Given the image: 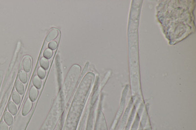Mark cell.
<instances>
[{"label": "cell", "mask_w": 196, "mask_h": 130, "mask_svg": "<svg viewBox=\"0 0 196 130\" xmlns=\"http://www.w3.org/2000/svg\"><path fill=\"white\" fill-rule=\"evenodd\" d=\"M80 67L77 64L72 66L69 70L63 86V93L65 100H68L69 97L72 94L80 76Z\"/></svg>", "instance_id": "obj_1"}, {"label": "cell", "mask_w": 196, "mask_h": 130, "mask_svg": "<svg viewBox=\"0 0 196 130\" xmlns=\"http://www.w3.org/2000/svg\"><path fill=\"white\" fill-rule=\"evenodd\" d=\"M23 68L26 73H29L32 68V59L30 55L24 56L22 61Z\"/></svg>", "instance_id": "obj_2"}, {"label": "cell", "mask_w": 196, "mask_h": 130, "mask_svg": "<svg viewBox=\"0 0 196 130\" xmlns=\"http://www.w3.org/2000/svg\"><path fill=\"white\" fill-rule=\"evenodd\" d=\"M59 30L56 28H52L50 30L46 38L47 42H51L56 39L59 35Z\"/></svg>", "instance_id": "obj_3"}, {"label": "cell", "mask_w": 196, "mask_h": 130, "mask_svg": "<svg viewBox=\"0 0 196 130\" xmlns=\"http://www.w3.org/2000/svg\"><path fill=\"white\" fill-rule=\"evenodd\" d=\"M32 101L30 99H27L25 103H24L23 108L22 114L23 116H26L29 114L32 109Z\"/></svg>", "instance_id": "obj_4"}, {"label": "cell", "mask_w": 196, "mask_h": 130, "mask_svg": "<svg viewBox=\"0 0 196 130\" xmlns=\"http://www.w3.org/2000/svg\"><path fill=\"white\" fill-rule=\"evenodd\" d=\"M39 90L33 86L30 88L29 93V98L32 101H35L39 95Z\"/></svg>", "instance_id": "obj_5"}, {"label": "cell", "mask_w": 196, "mask_h": 130, "mask_svg": "<svg viewBox=\"0 0 196 130\" xmlns=\"http://www.w3.org/2000/svg\"><path fill=\"white\" fill-rule=\"evenodd\" d=\"M15 88L18 92H19V94L21 95L24 94V91H25L24 84L19 79L16 80V82H15Z\"/></svg>", "instance_id": "obj_6"}, {"label": "cell", "mask_w": 196, "mask_h": 130, "mask_svg": "<svg viewBox=\"0 0 196 130\" xmlns=\"http://www.w3.org/2000/svg\"><path fill=\"white\" fill-rule=\"evenodd\" d=\"M3 119L8 125L11 126L13 123V118L12 115L8 112L5 113L3 115Z\"/></svg>", "instance_id": "obj_7"}, {"label": "cell", "mask_w": 196, "mask_h": 130, "mask_svg": "<svg viewBox=\"0 0 196 130\" xmlns=\"http://www.w3.org/2000/svg\"><path fill=\"white\" fill-rule=\"evenodd\" d=\"M8 111L13 116H15L17 112V108L16 104L13 101H10L8 106Z\"/></svg>", "instance_id": "obj_8"}, {"label": "cell", "mask_w": 196, "mask_h": 130, "mask_svg": "<svg viewBox=\"0 0 196 130\" xmlns=\"http://www.w3.org/2000/svg\"><path fill=\"white\" fill-rule=\"evenodd\" d=\"M12 100H13L14 102L18 105L20 104V102H21V96H20L19 92H18L15 89H14L13 92H12Z\"/></svg>", "instance_id": "obj_9"}, {"label": "cell", "mask_w": 196, "mask_h": 130, "mask_svg": "<svg viewBox=\"0 0 196 130\" xmlns=\"http://www.w3.org/2000/svg\"><path fill=\"white\" fill-rule=\"evenodd\" d=\"M18 76L19 78V79L20 81L23 83L25 84L28 81V75L27 73L24 70H20Z\"/></svg>", "instance_id": "obj_10"}, {"label": "cell", "mask_w": 196, "mask_h": 130, "mask_svg": "<svg viewBox=\"0 0 196 130\" xmlns=\"http://www.w3.org/2000/svg\"><path fill=\"white\" fill-rule=\"evenodd\" d=\"M32 84L37 89H40L42 86L41 79L38 75H35L32 79Z\"/></svg>", "instance_id": "obj_11"}, {"label": "cell", "mask_w": 196, "mask_h": 130, "mask_svg": "<svg viewBox=\"0 0 196 130\" xmlns=\"http://www.w3.org/2000/svg\"><path fill=\"white\" fill-rule=\"evenodd\" d=\"M40 66L44 70H48L49 67V61L45 57H42L40 60Z\"/></svg>", "instance_id": "obj_12"}, {"label": "cell", "mask_w": 196, "mask_h": 130, "mask_svg": "<svg viewBox=\"0 0 196 130\" xmlns=\"http://www.w3.org/2000/svg\"><path fill=\"white\" fill-rule=\"evenodd\" d=\"M53 52L52 50L49 49H45L43 52V55L47 59H50L53 56Z\"/></svg>", "instance_id": "obj_13"}, {"label": "cell", "mask_w": 196, "mask_h": 130, "mask_svg": "<svg viewBox=\"0 0 196 130\" xmlns=\"http://www.w3.org/2000/svg\"><path fill=\"white\" fill-rule=\"evenodd\" d=\"M37 75L41 79H43L45 77V76H46V71L42 67H39V69L37 70Z\"/></svg>", "instance_id": "obj_14"}, {"label": "cell", "mask_w": 196, "mask_h": 130, "mask_svg": "<svg viewBox=\"0 0 196 130\" xmlns=\"http://www.w3.org/2000/svg\"><path fill=\"white\" fill-rule=\"evenodd\" d=\"M58 43L56 41H53L51 42H50L49 44H48V47H49V48L50 49H53V50H54L56 49L57 47H58Z\"/></svg>", "instance_id": "obj_15"}, {"label": "cell", "mask_w": 196, "mask_h": 130, "mask_svg": "<svg viewBox=\"0 0 196 130\" xmlns=\"http://www.w3.org/2000/svg\"><path fill=\"white\" fill-rule=\"evenodd\" d=\"M0 130H8V126L3 121H2L0 124Z\"/></svg>", "instance_id": "obj_16"}]
</instances>
